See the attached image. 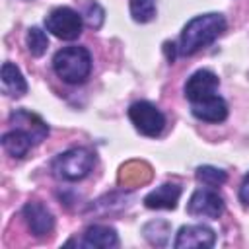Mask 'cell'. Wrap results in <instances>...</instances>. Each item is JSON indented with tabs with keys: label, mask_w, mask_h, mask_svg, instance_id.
<instances>
[{
	"label": "cell",
	"mask_w": 249,
	"mask_h": 249,
	"mask_svg": "<svg viewBox=\"0 0 249 249\" xmlns=\"http://www.w3.org/2000/svg\"><path fill=\"white\" fill-rule=\"evenodd\" d=\"M23 218L33 235H47L54 228V218L51 210L41 202H27L23 206Z\"/></svg>",
	"instance_id": "9c48e42d"
},
{
	"label": "cell",
	"mask_w": 249,
	"mask_h": 249,
	"mask_svg": "<svg viewBox=\"0 0 249 249\" xmlns=\"http://www.w3.org/2000/svg\"><path fill=\"white\" fill-rule=\"evenodd\" d=\"M195 175H196L198 183H202L206 187H220L228 179L224 169H218V167H212V165H200Z\"/></svg>",
	"instance_id": "2e32d148"
},
{
	"label": "cell",
	"mask_w": 249,
	"mask_h": 249,
	"mask_svg": "<svg viewBox=\"0 0 249 249\" xmlns=\"http://www.w3.org/2000/svg\"><path fill=\"white\" fill-rule=\"evenodd\" d=\"M130 16L138 23H148L156 16L154 0H130Z\"/></svg>",
	"instance_id": "e0dca14e"
},
{
	"label": "cell",
	"mask_w": 249,
	"mask_h": 249,
	"mask_svg": "<svg viewBox=\"0 0 249 249\" xmlns=\"http://www.w3.org/2000/svg\"><path fill=\"white\" fill-rule=\"evenodd\" d=\"M119 243L117 239V231L109 226H89L84 231V239H82V247H89V249H109L115 247Z\"/></svg>",
	"instance_id": "4fadbf2b"
},
{
	"label": "cell",
	"mask_w": 249,
	"mask_h": 249,
	"mask_svg": "<svg viewBox=\"0 0 249 249\" xmlns=\"http://www.w3.org/2000/svg\"><path fill=\"white\" fill-rule=\"evenodd\" d=\"M25 43H27V49L33 56H41L45 54L47 47H49V39H47V33L39 27H29L27 31V37H25Z\"/></svg>",
	"instance_id": "ac0fdd59"
},
{
	"label": "cell",
	"mask_w": 249,
	"mask_h": 249,
	"mask_svg": "<svg viewBox=\"0 0 249 249\" xmlns=\"http://www.w3.org/2000/svg\"><path fill=\"white\" fill-rule=\"evenodd\" d=\"M2 146L10 156L23 158L29 152V148L35 146V144H33V140H31V136L27 132H23L19 128H14V130H10V132H6L2 136Z\"/></svg>",
	"instance_id": "9a60e30c"
},
{
	"label": "cell",
	"mask_w": 249,
	"mask_h": 249,
	"mask_svg": "<svg viewBox=\"0 0 249 249\" xmlns=\"http://www.w3.org/2000/svg\"><path fill=\"white\" fill-rule=\"evenodd\" d=\"M239 200L245 204V206H249V173L243 177V181H241V187H239Z\"/></svg>",
	"instance_id": "ffe728a7"
},
{
	"label": "cell",
	"mask_w": 249,
	"mask_h": 249,
	"mask_svg": "<svg viewBox=\"0 0 249 249\" xmlns=\"http://www.w3.org/2000/svg\"><path fill=\"white\" fill-rule=\"evenodd\" d=\"M95 163V156L88 148H72L60 154L53 161V171L58 179L64 181H80L84 179Z\"/></svg>",
	"instance_id": "3957f363"
},
{
	"label": "cell",
	"mask_w": 249,
	"mask_h": 249,
	"mask_svg": "<svg viewBox=\"0 0 249 249\" xmlns=\"http://www.w3.org/2000/svg\"><path fill=\"white\" fill-rule=\"evenodd\" d=\"M216 241V233L208 228V226H202V224H193V226H183L179 231H177V237H175V247L177 249H206V247H212Z\"/></svg>",
	"instance_id": "52a82bcc"
},
{
	"label": "cell",
	"mask_w": 249,
	"mask_h": 249,
	"mask_svg": "<svg viewBox=\"0 0 249 249\" xmlns=\"http://www.w3.org/2000/svg\"><path fill=\"white\" fill-rule=\"evenodd\" d=\"M191 111L196 119L206 123H222L228 117V105L220 95H210L206 99L191 103Z\"/></svg>",
	"instance_id": "8fae6325"
},
{
	"label": "cell",
	"mask_w": 249,
	"mask_h": 249,
	"mask_svg": "<svg viewBox=\"0 0 249 249\" xmlns=\"http://www.w3.org/2000/svg\"><path fill=\"white\" fill-rule=\"evenodd\" d=\"M187 212L191 216L216 220L224 212V198L212 189H198L193 193V196L187 204Z\"/></svg>",
	"instance_id": "8992f818"
},
{
	"label": "cell",
	"mask_w": 249,
	"mask_h": 249,
	"mask_svg": "<svg viewBox=\"0 0 249 249\" xmlns=\"http://www.w3.org/2000/svg\"><path fill=\"white\" fill-rule=\"evenodd\" d=\"M128 119L134 124V128L144 136H160L165 126L163 113L152 105L150 101H136L128 109Z\"/></svg>",
	"instance_id": "5b68a950"
},
{
	"label": "cell",
	"mask_w": 249,
	"mask_h": 249,
	"mask_svg": "<svg viewBox=\"0 0 249 249\" xmlns=\"http://www.w3.org/2000/svg\"><path fill=\"white\" fill-rule=\"evenodd\" d=\"M218 84H220V80H218V76L214 72H210V70H196L195 74H191V78L185 84V97L191 103L206 99V97L216 93Z\"/></svg>",
	"instance_id": "ba28073f"
},
{
	"label": "cell",
	"mask_w": 249,
	"mask_h": 249,
	"mask_svg": "<svg viewBox=\"0 0 249 249\" xmlns=\"http://www.w3.org/2000/svg\"><path fill=\"white\" fill-rule=\"evenodd\" d=\"M2 89L6 95H12V97H21L27 91L23 74L12 62H4L2 66Z\"/></svg>",
	"instance_id": "5bb4252c"
},
{
	"label": "cell",
	"mask_w": 249,
	"mask_h": 249,
	"mask_svg": "<svg viewBox=\"0 0 249 249\" xmlns=\"http://www.w3.org/2000/svg\"><path fill=\"white\" fill-rule=\"evenodd\" d=\"M53 68L66 84H84L91 72V54L84 47H64L54 54Z\"/></svg>",
	"instance_id": "7a4b0ae2"
},
{
	"label": "cell",
	"mask_w": 249,
	"mask_h": 249,
	"mask_svg": "<svg viewBox=\"0 0 249 249\" xmlns=\"http://www.w3.org/2000/svg\"><path fill=\"white\" fill-rule=\"evenodd\" d=\"M226 31V19L220 14H204L193 18L181 31L179 53L181 54H195L200 49L214 43Z\"/></svg>",
	"instance_id": "6da1fadb"
},
{
	"label": "cell",
	"mask_w": 249,
	"mask_h": 249,
	"mask_svg": "<svg viewBox=\"0 0 249 249\" xmlns=\"http://www.w3.org/2000/svg\"><path fill=\"white\" fill-rule=\"evenodd\" d=\"M181 196V187L175 183H165L161 187H158L156 191L148 193L144 196V204L148 208H156V210H173L177 206V200Z\"/></svg>",
	"instance_id": "7c38bea8"
},
{
	"label": "cell",
	"mask_w": 249,
	"mask_h": 249,
	"mask_svg": "<svg viewBox=\"0 0 249 249\" xmlns=\"http://www.w3.org/2000/svg\"><path fill=\"white\" fill-rule=\"evenodd\" d=\"M82 16L68 8V6H60L54 8L47 18H45V27L47 31H51L54 37L62 39V41H74L80 37L82 33Z\"/></svg>",
	"instance_id": "277c9868"
},
{
	"label": "cell",
	"mask_w": 249,
	"mask_h": 249,
	"mask_svg": "<svg viewBox=\"0 0 249 249\" xmlns=\"http://www.w3.org/2000/svg\"><path fill=\"white\" fill-rule=\"evenodd\" d=\"M84 18H86V23H88L89 27L97 29V27L101 25V21H103V10H101L95 2H91V4H88L86 12H84Z\"/></svg>",
	"instance_id": "d6986e66"
},
{
	"label": "cell",
	"mask_w": 249,
	"mask_h": 249,
	"mask_svg": "<svg viewBox=\"0 0 249 249\" xmlns=\"http://www.w3.org/2000/svg\"><path fill=\"white\" fill-rule=\"evenodd\" d=\"M10 123L14 124V128H19V130L27 132L31 136L33 144H39L49 134V126L45 124V121L39 115L29 113V111H23V109L14 111L10 115Z\"/></svg>",
	"instance_id": "30bf717a"
}]
</instances>
